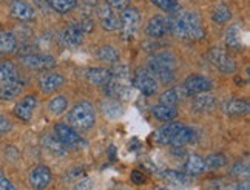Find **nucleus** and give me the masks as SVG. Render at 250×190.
<instances>
[{
	"mask_svg": "<svg viewBox=\"0 0 250 190\" xmlns=\"http://www.w3.org/2000/svg\"><path fill=\"white\" fill-rule=\"evenodd\" d=\"M168 23L170 33H173L181 41L198 42L204 39L206 36L201 17L195 11H179L168 19Z\"/></svg>",
	"mask_w": 250,
	"mask_h": 190,
	"instance_id": "1",
	"label": "nucleus"
},
{
	"mask_svg": "<svg viewBox=\"0 0 250 190\" xmlns=\"http://www.w3.org/2000/svg\"><path fill=\"white\" fill-rule=\"evenodd\" d=\"M153 139L161 146L184 147L190 142H195V130L181 124H167L153 135Z\"/></svg>",
	"mask_w": 250,
	"mask_h": 190,
	"instance_id": "2",
	"label": "nucleus"
},
{
	"mask_svg": "<svg viewBox=\"0 0 250 190\" xmlns=\"http://www.w3.org/2000/svg\"><path fill=\"white\" fill-rule=\"evenodd\" d=\"M147 70L155 76L158 82L170 84L175 81L176 59L171 53L153 54L147 62Z\"/></svg>",
	"mask_w": 250,
	"mask_h": 190,
	"instance_id": "3",
	"label": "nucleus"
},
{
	"mask_svg": "<svg viewBox=\"0 0 250 190\" xmlns=\"http://www.w3.org/2000/svg\"><path fill=\"white\" fill-rule=\"evenodd\" d=\"M66 121H68V126L71 128H79V130H90L94 127L96 124V111L94 107L90 102H79L70 110L68 116H66Z\"/></svg>",
	"mask_w": 250,
	"mask_h": 190,
	"instance_id": "4",
	"label": "nucleus"
},
{
	"mask_svg": "<svg viewBox=\"0 0 250 190\" xmlns=\"http://www.w3.org/2000/svg\"><path fill=\"white\" fill-rule=\"evenodd\" d=\"M207 59L210 63L224 74H233L236 71V62L224 48L221 46H213L207 53Z\"/></svg>",
	"mask_w": 250,
	"mask_h": 190,
	"instance_id": "5",
	"label": "nucleus"
},
{
	"mask_svg": "<svg viewBox=\"0 0 250 190\" xmlns=\"http://www.w3.org/2000/svg\"><path fill=\"white\" fill-rule=\"evenodd\" d=\"M119 30L124 41H131L136 36L141 25V14L136 8H127L119 17Z\"/></svg>",
	"mask_w": 250,
	"mask_h": 190,
	"instance_id": "6",
	"label": "nucleus"
},
{
	"mask_svg": "<svg viewBox=\"0 0 250 190\" xmlns=\"http://www.w3.org/2000/svg\"><path fill=\"white\" fill-rule=\"evenodd\" d=\"M54 133H56V138L61 141V144L66 148V150H78L82 148L85 146V142L82 139V136L79 135L78 131L74 128H71L70 126H65V124H57L54 127Z\"/></svg>",
	"mask_w": 250,
	"mask_h": 190,
	"instance_id": "7",
	"label": "nucleus"
},
{
	"mask_svg": "<svg viewBox=\"0 0 250 190\" xmlns=\"http://www.w3.org/2000/svg\"><path fill=\"white\" fill-rule=\"evenodd\" d=\"M133 85L146 96H151V94H155L159 90V82L147 68H141L134 73Z\"/></svg>",
	"mask_w": 250,
	"mask_h": 190,
	"instance_id": "8",
	"label": "nucleus"
},
{
	"mask_svg": "<svg viewBox=\"0 0 250 190\" xmlns=\"http://www.w3.org/2000/svg\"><path fill=\"white\" fill-rule=\"evenodd\" d=\"M21 63L28 70L34 71H46L56 66V59L50 54H25L21 56Z\"/></svg>",
	"mask_w": 250,
	"mask_h": 190,
	"instance_id": "9",
	"label": "nucleus"
},
{
	"mask_svg": "<svg viewBox=\"0 0 250 190\" xmlns=\"http://www.w3.org/2000/svg\"><path fill=\"white\" fill-rule=\"evenodd\" d=\"M213 87V84L208 78L206 76H201V74H191L184 81L182 84V88H184L186 94H201V93H208Z\"/></svg>",
	"mask_w": 250,
	"mask_h": 190,
	"instance_id": "10",
	"label": "nucleus"
},
{
	"mask_svg": "<svg viewBox=\"0 0 250 190\" xmlns=\"http://www.w3.org/2000/svg\"><path fill=\"white\" fill-rule=\"evenodd\" d=\"M37 98L33 96V94H28V96H25L23 99L19 101L14 108H13V113H14V116L17 119H21L23 122H28V121H31L33 115H34V110L37 107Z\"/></svg>",
	"mask_w": 250,
	"mask_h": 190,
	"instance_id": "11",
	"label": "nucleus"
},
{
	"mask_svg": "<svg viewBox=\"0 0 250 190\" xmlns=\"http://www.w3.org/2000/svg\"><path fill=\"white\" fill-rule=\"evenodd\" d=\"M146 33L148 37H151V39H161V37H164L166 34L170 33L168 19L161 14L153 16L146 26Z\"/></svg>",
	"mask_w": 250,
	"mask_h": 190,
	"instance_id": "12",
	"label": "nucleus"
},
{
	"mask_svg": "<svg viewBox=\"0 0 250 190\" xmlns=\"http://www.w3.org/2000/svg\"><path fill=\"white\" fill-rule=\"evenodd\" d=\"M30 184L34 190H45L51 184L53 173L46 166H37L30 172Z\"/></svg>",
	"mask_w": 250,
	"mask_h": 190,
	"instance_id": "13",
	"label": "nucleus"
},
{
	"mask_svg": "<svg viewBox=\"0 0 250 190\" xmlns=\"http://www.w3.org/2000/svg\"><path fill=\"white\" fill-rule=\"evenodd\" d=\"M96 13L99 16L101 25L105 31H118L119 30V17L116 16V13L107 5V3H99Z\"/></svg>",
	"mask_w": 250,
	"mask_h": 190,
	"instance_id": "14",
	"label": "nucleus"
},
{
	"mask_svg": "<svg viewBox=\"0 0 250 190\" xmlns=\"http://www.w3.org/2000/svg\"><path fill=\"white\" fill-rule=\"evenodd\" d=\"M104 91L108 98H113L116 101H130L131 99V87L130 84H124L110 79L108 84L104 85Z\"/></svg>",
	"mask_w": 250,
	"mask_h": 190,
	"instance_id": "15",
	"label": "nucleus"
},
{
	"mask_svg": "<svg viewBox=\"0 0 250 190\" xmlns=\"http://www.w3.org/2000/svg\"><path fill=\"white\" fill-rule=\"evenodd\" d=\"M9 13L19 22H31L34 19V9L23 0H13L9 5Z\"/></svg>",
	"mask_w": 250,
	"mask_h": 190,
	"instance_id": "16",
	"label": "nucleus"
},
{
	"mask_svg": "<svg viewBox=\"0 0 250 190\" xmlns=\"http://www.w3.org/2000/svg\"><path fill=\"white\" fill-rule=\"evenodd\" d=\"M65 84V78L59 73H46L43 76H41L39 79V88L42 93L50 94L59 90L62 85Z\"/></svg>",
	"mask_w": 250,
	"mask_h": 190,
	"instance_id": "17",
	"label": "nucleus"
},
{
	"mask_svg": "<svg viewBox=\"0 0 250 190\" xmlns=\"http://www.w3.org/2000/svg\"><path fill=\"white\" fill-rule=\"evenodd\" d=\"M83 36L85 33L81 30V26L78 23H71L62 33V42L70 48H74V46H79L83 42Z\"/></svg>",
	"mask_w": 250,
	"mask_h": 190,
	"instance_id": "18",
	"label": "nucleus"
},
{
	"mask_svg": "<svg viewBox=\"0 0 250 190\" xmlns=\"http://www.w3.org/2000/svg\"><path fill=\"white\" fill-rule=\"evenodd\" d=\"M223 110L227 116H246L250 106L244 99H229L223 104Z\"/></svg>",
	"mask_w": 250,
	"mask_h": 190,
	"instance_id": "19",
	"label": "nucleus"
},
{
	"mask_svg": "<svg viewBox=\"0 0 250 190\" xmlns=\"http://www.w3.org/2000/svg\"><path fill=\"white\" fill-rule=\"evenodd\" d=\"M101 111L108 119H119L121 116H124V107L121 101H116L113 98H107L101 102Z\"/></svg>",
	"mask_w": 250,
	"mask_h": 190,
	"instance_id": "20",
	"label": "nucleus"
},
{
	"mask_svg": "<svg viewBox=\"0 0 250 190\" xmlns=\"http://www.w3.org/2000/svg\"><path fill=\"white\" fill-rule=\"evenodd\" d=\"M215 106H216V99L213 94H210V93L196 94L193 98V102H191V108L198 113H208L215 108Z\"/></svg>",
	"mask_w": 250,
	"mask_h": 190,
	"instance_id": "21",
	"label": "nucleus"
},
{
	"mask_svg": "<svg viewBox=\"0 0 250 190\" xmlns=\"http://www.w3.org/2000/svg\"><path fill=\"white\" fill-rule=\"evenodd\" d=\"M19 82V71L11 61L0 62V85Z\"/></svg>",
	"mask_w": 250,
	"mask_h": 190,
	"instance_id": "22",
	"label": "nucleus"
},
{
	"mask_svg": "<svg viewBox=\"0 0 250 190\" xmlns=\"http://www.w3.org/2000/svg\"><path fill=\"white\" fill-rule=\"evenodd\" d=\"M184 170L188 176H198L206 172V164L204 159L198 155H188L186 163H184Z\"/></svg>",
	"mask_w": 250,
	"mask_h": 190,
	"instance_id": "23",
	"label": "nucleus"
},
{
	"mask_svg": "<svg viewBox=\"0 0 250 190\" xmlns=\"http://www.w3.org/2000/svg\"><path fill=\"white\" fill-rule=\"evenodd\" d=\"M85 76L90 84L101 85V87H104L105 84H108L111 79V73L107 68H88Z\"/></svg>",
	"mask_w": 250,
	"mask_h": 190,
	"instance_id": "24",
	"label": "nucleus"
},
{
	"mask_svg": "<svg viewBox=\"0 0 250 190\" xmlns=\"http://www.w3.org/2000/svg\"><path fill=\"white\" fill-rule=\"evenodd\" d=\"M151 115H153V118L161 121V122H170L173 119H176L178 110H176V107H168V106L158 104V106H155L151 108Z\"/></svg>",
	"mask_w": 250,
	"mask_h": 190,
	"instance_id": "25",
	"label": "nucleus"
},
{
	"mask_svg": "<svg viewBox=\"0 0 250 190\" xmlns=\"http://www.w3.org/2000/svg\"><path fill=\"white\" fill-rule=\"evenodd\" d=\"M161 176L167 184L175 186V187H184V186L190 184L188 176L181 172H176V170H166V172L161 173Z\"/></svg>",
	"mask_w": 250,
	"mask_h": 190,
	"instance_id": "26",
	"label": "nucleus"
},
{
	"mask_svg": "<svg viewBox=\"0 0 250 190\" xmlns=\"http://www.w3.org/2000/svg\"><path fill=\"white\" fill-rule=\"evenodd\" d=\"M17 51V39L13 33L0 31V54H14Z\"/></svg>",
	"mask_w": 250,
	"mask_h": 190,
	"instance_id": "27",
	"label": "nucleus"
},
{
	"mask_svg": "<svg viewBox=\"0 0 250 190\" xmlns=\"http://www.w3.org/2000/svg\"><path fill=\"white\" fill-rule=\"evenodd\" d=\"M42 144L48 153H51L53 156H65L66 148L61 144V141L56 136H45L42 139Z\"/></svg>",
	"mask_w": 250,
	"mask_h": 190,
	"instance_id": "28",
	"label": "nucleus"
},
{
	"mask_svg": "<svg viewBox=\"0 0 250 190\" xmlns=\"http://www.w3.org/2000/svg\"><path fill=\"white\" fill-rule=\"evenodd\" d=\"M226 43L230 46V48L235 50H241L243 48V42H241V30H239V25H232L227 28L226 31Z\"/></svg>",
	"mask_w": 250,
	"mask_h": 190,
	"instance_id": "29",
	"label": "nucleus"
},
{
	"mask_svg": "<svg viewBox=\"0 0 250 190\" xmlns=\"http://www.w3.org/2000/svg\"><path fill=\"white\" fill-rule=\"evenodd\" d=\"M96 58L105 63H114L119 59V51L111 45H102L96 50Z\"/></svg>",
	"mask_w": 250,
	"mask_h": 190,
	"instance_id": "30",
	"label": "nucleus"
},
{
	"mask_svg": "<svg viewBox=\"0 0 250 190\" xmlns=\"http://www.w3.org/2000/svg\"><path fill=\"white\" fill-rule=\"evenodd\" d=\"M22 90H23V85L21 82L0 85V99L2 101H13L22 93Z\"/></svg>",
	"mask_w": 250,
	"mask_h": 190,
	"instance_id": "31",
	"label": "nucleus"
},
{
	"mask_svg": "<svg viewBox=\"0 0 250 190\" xmlns=\"http://www.w3.org/2000/svg\"><path fill=\"white\" fill-rule=\"evenodd\" d=\"M211 19H213V22L224 25L232 19V11H230V8L226 3H219L211 9Z\"/></svg>",
	"mask_w": 250,
	"mask_h": 190,
	"instance_id": "32",
	"label": "nucleus"
},
{
	"mask_svg": "<svg viewBox=\"0 0 250 190\" xmlns=\"http://www.w3.org/2000/svg\"><path fill=\"white\" fill-rule=\"evenodd\" d=\"M68 108V101L65 96H54L50 102H48V110H50L51 115L59 116Z\"/></svg>",
	"mask_w": 250,
	"mask_h": 190,
	"instance_id": "33",
	"label": "nucleus"
},
{
	"mask_svg": "<svg viewBox=\"0 0 250 190\" xmlns=\"http://www.w3.org/2000/svg\"><path fill=\"white\" fill-rule=\"evenodd\" d=\"M111 73V79L118 81V82H124V84H130L131 82V76H130V70L127 65H114L113 68H110Z\"/></svg>",
	"mask_w": 250,
	"mask_h": 190,
	"instance_id": "34",
	"label": "nucleus"
},
{
	"mask_svg": "<svg viewBox=\"0 0 250 190\" xmlns=\"http://www.w3.org/2000/svg\"><path fill=\"white\" fill-rule=\"evenodd\" d=\"M46 3L50 5L54 11L65 14V13H70L71 9H74V6L78 5V0H46Z\"/></svg>",
	"mask_w": 250,
	"mask_h": 190,
	"instance_id": "35",
	"label": "nucleus"
},
{
	"mask_svg": "<svg viewBox=\"0 0 250 190\" xmlns=\"http://www.w3.org/2000/svg\"><path fill=\"white\" fill-rule=\"evenodd\" d=\"M204 164H206V170H218L227 164V158L221 153H211L206 156Z\"/></svg>",
	"mask_w": 250,
	"mask_h": 190,
	"instance_id": "36",
	"label": "nucleus"
},
{
	"mask_svg": "<svg viewBox=\"0 0 250 190\" xmlns=\"http://www.w3.org/2000/svg\"><path fill=\"white\" fill-rule=\"evenodd\" d=\"M159 102L162 106H168V107H176V104L179 102V94L176 90H166L164 93L159 96Z\"/></svg>",
	"mask_w": 250,
	"mask_h": 190,
	"instance_id": "37",
	"label": "nucleus"
},
{
	"mask_svg": "<svg viewBox=\"0 0 250 190\" xmlns=\"http://www.w3.org/2000/svg\"><path fill=\"white\" fill-rule=\"evenodd\" d=\"M150 2L166 13H176L179 9V0H150Z\"/></svg>",
	"mask_w": 250,
	"mask_h": 190,
	"instance_id": "38",
	"label": "nucleus"
},
{
	"mask_svg": "<svg viewBox=\"0 0 250 190\" xmlns=\"http://www.w3.org/2000/svg\"><path fill=\"white\" fill-rule=\"evenodd\" d=\"M230 175L233 176H238V178H243V176H249V166L243 161H239V163H235L230 169Z\"/></svg>",
	"mask_w": 250,
	"mask_h": 190,
	"instance_id": "39",
	"label": "nucleus"
},
{
	"mask_svg": "<svg viewBox=\"0 0 250 190\" xmlns=\"http://www.w3.org/2000/svg\"><path fill=\"white\" fill-rule=\"evenodd\" d=\"M113 11H125L127 8H130V0H105Z\"/></svg>",
	"mask_w": 250,
	"mask_h": 190,
	"instance_id": "40",
	"label": "nucleus"
},
{
	"mask_svg": "<svg viewBox=\"0 0 250 190\" xmlns=\"http://www.w3.org/2000/svg\"><path fill=\"white\" fill-rule=\"evenodd\" d=\"M86 178V173L82 167H76V169H71L68 173H66V179L68 181H81V179Z\"/></svg>",
	"mask_w": 250,
	"mask_h": 190,
	"instance_id": "41",
	"label": "nucleus"
},
{
	"mask_svg": "<svg viewBox=\"0 0 250 190\" xmlns=\"http://www.w3.org/2000/svg\"><path fill=\"white\" fill-rule=\"evenodd\" d=\"M11 128H13V124L9 122V119L5 118L3 115H0V136L6 135L8 131H11Z\"/></svg>",
	"mask_w": 250,
	"mask_h": 190,
	"instance_id": "42",
	"label": "nucleus"
},
{
	"mask_svg": "<svg viewBox=\"0 0 250 190\" xmlns=\"http://www.w3.org/2000/svg\"><path fill=\"white\" fill-rule=\"evenodd\" d=\"M0 190H17V189L3 173H0Z\"/></svg>",
	"mask_w": 250,
	"mask_h": 190,
	"instance_id": "43",
	"label": "nucleus"
},
{
	"mask_svg": "<svg viewBox=\"0 0 250 190\" xmlns=\"http://www.w3.org/2000/svg\"><path fill=\"white\" fill-rule=\"evenodd\" d=\"M91 186H93L91 179L83 178V179H81V181H78V184L74 186L73 190H91Z\"/></svg>",
	"mask_w": 250,
	"mask_h": 190,
	"instance_id": "44",
	"label": "nucleus"
},
{
	"mask_svg": "<svg viewBox=\"0 0 250 190\" xmlns=\"http://www.w3.org/2000/svg\"><path fill=\"white\" fill-rule=\"evenodd\" d=\"M131 181L134 184H144V183H146V175H144L142 172H139V170H133V172H131Z\"/></svg>",
	"mask_w": 250,
	"mask_h": 190,
	"instance_id": "45",
	"label": "nucleus"
},
{
	"mask_svg": "<svg viewBox=\"0 0 250 190\" xmlns=\"http://www.w3.org/2000/svg\"><path fill=\"white\" fill-rule=\"evenodd\" d=\"M229 190H250V184H249V181L236 183V184H233V186H230Z\"/></svg>",
	"mask_w": 250,
	"mask_h": 190,
	"instance_id": "46",
	"label": "nucleus"
},
{
	"mask_svg": "<svg viewBox=\"0 0 250 190\" xmlns=\"http://www.w3.org/2000/svg\"><path fill=\"white\" fill-rule=\"evenodd\" d=\"M155 190H168V189H164V187H156Z\"/></svg>",
	"mask_w": 250,
	"mask_h": 190,
	"instance_id": "47",
	"label": "nucleus"
},
{
	"mask_svg": "<svg viewBox=\"0 0 250 190\" xmlns=\"http://www.w3.org/2000/svg\"><path fill=\"white\" fill-rule=\"evenodd\" d=\"M0 30H2V25H0Z\"/></svg>",
	"mask_w": 250,
	"mask_h": 190,
	"instance_id": "48",
	"label": "nucleus"
}]
</instances>
